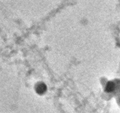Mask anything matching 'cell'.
<instances>
[{
	"instance_id": "1",
	"label": "cell",
	"mask_w": 120,
	"mask_h": 113,
	"mask_svg": "<svg viewBox=\"0 0 120 113\" xmlns=\"http://www.w3.org/2000/svg\"><path fill=\"white\" fill-rule=\"evenodd\" d=\"M35 91L36 93H37L39 95H43L47 92V85L44 82H37L35 85Z\"/></svg>"
}]
</instances>
